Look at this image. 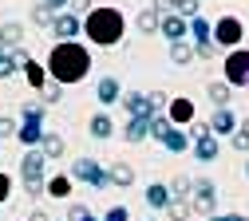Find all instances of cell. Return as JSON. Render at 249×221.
<instances>
[{
    "label": "cell",
    "mask_w": 249,
    "mask_h": 221,
    "mask_svg": "<svg viewBox=\"0 0 249 221\" xmlns=\"http://www.w3.org/2000/svg\"><path fill=\"white\" fill-rule=\"evenodd\" d=\"M0 142H4V138H0Z\"/></svg>",
    "instance_id": "54"
},
{
    "label": "cell",
    "mask_w": 249,
    "mask_h": 221,
    "mask_svg": "<svg viewBox=\"0 0 249 221\" xmlns=\"http://www.w3.org/2000/svg\"><path fill=\"white\" fill-rule=\"evenodd\" d=\"M48 79H52V75H48L44 63H36V59H28V63H24V83H28V87H36V91H40Z\"/></svg>",
    "instance_id": "21"
},
{
    "label": "cell",
    "mask_w": 249,
    "mask_h": 221,
    "mask_svg": "<svg viewBox=\"0 0 249 221\" xmlns=\"http://www.w3.org/2000/svg\"><path fill=\"white\" fill-rule=\"evenodd\" d=\"M79 32H83V16H75V12H59L52 24L55 40H79Z\"/></svg>",
    "instance_id": "8"
},
{
    "label": "cell",
    "mask_w": 249,
    "mask_h": 221,
    "mask_svg": "<svg viewBox=\"0 0 249 221\" xmlns=\"http://www.w3.org/2000/svg\"><path fill=\"white\" fill-rule=\"evenodd\" d=\"M91 8H95L91 0H71V8H68V12H75V16H87Z\"/></svg>",
    "instance_id": "44"
},
{
    "label": "cell",
    "mask_w": 249,
    "mask_h": 221,
    "mask_svg": "<svg viewBox=\"0 0 249 221\" xmlns=\"http://www.w3.org/2000/svg\"><path fill=\"white\" fill-rule=\"evenodd\" d=\"M166 119L174 126H190L194 122V103L186 99V95H178V99H170V107H166Z\"/></svg>",
    "instance_id": "11"
},
{
    "label": "cell",
    "mask_w": 249,
    "mask_h": 221,
    "mask_svg": "<svg viewBox=\"0 0 249 221\" xmlns=\"http://www.w3.org/2000/svg\"><path fill=\"white\" fill-rule=\"evenodd\" d=\"M146 221H154V217H146Z\"/></svg>",
    "instance_id": "53"
},
{
    "label": "cell",
    "mask_w": 249,
    "mask_h": 221,
    "mask_svg": "<svg viewBox=\"0 0 249 221\" xmlns=\"http://www.w3.org/2000/svg\"><path fill=\"white\" fill-rule=\"evenodd\" d=\"M103 221H131V213H127V205H111L103 213Z\"/></svg>",
    "instance_id": "39"
},
{
    "label": "cell",
    "mask_w": 249,
    "mask_h": 221,
    "mask_svg": "<svg viewBox=\"0 0 249 221\" xmlns=\"http://www.w3.org/2000/svg\"><path fill=\"white\" fill-rule=\"evenodd\" d=\"M210 131H213V135H226V138H230V135L237 131V115H233L230 107H217V111H213V119H210Z\"/></svg>",
    "instance_id": "13"
},
{
    "label": "cell",
    "mask_w": 249,
    "mask_h": 221,
    "mask_svg": "<svg viewBox=\"0 0 249 221\" xmlns=\"http://www.w3.org/2000/svg\"><path fill=\"white\" fill-rule=\"evenodd\" d=\"M87 131H91V138H111L115 135V122H111V115L107 111H99V115H91V122H87Z\"/></svg>",
    "instance_id": "17"
},
{
    "label": "cell",
    "mask_w": 249,
    "mask_h": 221,
    "mask_svg": "<svg viewBox=\"0 0 249 221\" xmlns=\"http://www.w3.org/2000/svg\"><path fill=\"white\" fill-rule=\"evenodd\" d=\"M48 75L55 79V83H64V87H71V83H83L87 79V71H91V51L79 44V40H55V48L48 51Z\"/></svg>",
    "instance_id": "1"
},
{
    "label": "cell",
    "mask_w": 249,
    "mask_h": 221,
    "mask_svg": "<svg viewBox=\"0 0 249 221\" xmlns=\"http://www.w3.org/2000/svg\"><path fill=\"white\" fill-rule=\"evenodd\" d=\"M16 131H20V122L12 115H0V138H16Z\"/></svg>",
    "instance_id": "37"
},
{
    "label": "cell",
    "mask_w": 249,
    "mask_h": 221,
    "mask_svg": "<svg viewBox=\"0 0 249 221\" xmlns=\"http://www.w3.org/2000/svg\"><path fill=\"white\" fill-rule=\"evenodd\" d=\"M111 186H119V189L135 186V170H131L127 162H115V166H111Z\"/></svg>",
    "instance_id": "28"
},
{
    "label": "cell",
    "mask_w": 249,
    "mask_h": 221,
    "mask_svg": "<svg viewBox=\"0 0 249 221\" xmlns=\"http://www.w3.org/2000/svg\"><path fill=\"white\" fill-rule=\"evenodd\" d=\"M217 150H222L217 135H206V138H198V142H194V158H198V162H213Z\"/></svg>",
    "instance_id": "19"
},
{
    "label": "cell",
    "mask_w": 249,
    "mask_h": 221,
    "mask_svg": "<svg viewBox=\"0 0 249 221\" xmlns=\"http://www.w3.org/2000/svg\"><path fill=\"white\" fill-rule=\"evenodd\" d=\"M213 51H217V44H198V48H194L198 59H213Z\"/></svg>",
    "instance_id": "45"
},
{
    "label": "cell",
    "mask_w": 249,
    "mask_h": 221,
    "mask_svg": "<svg viewBox=\"0 0 249 221\" xmlns=\"http://www.w3.org/2000/svg\"><path fill=\"white\" fill-rule=\"evenodd\" d=\"M190 189H194V178H186V174H178V178L170 182V194H174V198H190Z\"/></svg>",
    "instance_id": "34"
},
{
    "label": "cell",
    "mask_w": 249,
    "mask_h": 221,
    "mask_svg": "<svg viewBox=\"0 0 249 221\" xmlns=\"http://www.w3.org/2000/svg\"><path fill=\"white\" fill-rule=\"evenodd\" d=\"M146 103H150V111L159 115V111H166L170 107V95L166 91H146Z\"/></svg>",
    "instance_id": "35"
},
{
    "label": "cell",
    "mask_w": 249,
    "mask_h": 221,
    "mask_svg": "<svg viewBox=\"0 0 249 221\" xmlns=\"http://www.w3.org/2000/svg\"><path fill=\"white\" fill-rule=\"evenodd\" d=\"M170 126H174V122L166 119V111H159V115H150V138H159V142H162Z\"/></svg>",
    "instance_id": "31"
},
{
    "label": "cell",
    "mask_w": 249,
    "mask_h": 221,
    "mask_svg": "<svg viewBox=\"0 0 249 221\" xmlns=\"http://www.w3.org/2000/svg\"><path fill=\"white\" fill-rule=\"evenodd\" d=\"M135 28L142 32V36H154V32H159V28H162V16H159V12H154V8H142V12L135 16Z\"/></svg>",
    "instance_id": "22"
},
{
    "label": "cell",
    "mask_w": 249,
    "mask_h": 221,
    "mask_svg": "<svg viewBox=\"0 0 249 221\" xmlns=\"http://www.w3.org/2000/svg\"><path fill=\"white\" fill-rule=\"evenodd\" d=\"M206 95H210V103H217V107H230V99H233V87H230L226 79H213V83H206Z\"/></svg>",
    "instance_id": "20"
},
{
    "label": "cell",
    "mask_w": 249,
    "mask_h": 221,
    "mask_svg": "<svg viewBox=\"0 0 249 221\" xmlns=\"http://www.w3.org/2000/svg\"><path fill=\"white\" fill-rule=\"evenodd\" d=\"M230 146H233L237 154H249V138H245V135H237V131L230 135Z\"/></svg>",
    "instance_id": "42"
},
{
    "label": "cell",
    "mask_w": 249,
    "mask_h": 221,
    "mask_svg": "<svg viewBox=\"0 0 249 221\" xmlns=\"http://www.w3.org/2000/svg\"><path fill=\"white\" fill-rule=\"evenodd\" d=\"M68 221H99L87 205H68Z\"/></svg>",
    "instance_id": "38"
},
{
    "label": "cell",
    "mask_w": 249,
    "mask_h": 221,
    "mask_svg": "<svg viewBox=\"0 0 249 221\" xmlns=\"http://www.w3.org/2000/svg\"><path fill=\"white\" fill-rule=\"evenodd\" d=\"M83 36L95 48H115L123 36H127V16H123L115 4H99L83 16Z\"/></svg>",
    "instance_id": "2"
},
{
    "label": "cell",
    "mask_w": 249,
    "mask_h": 221,
    "mask_svg": "<svg viewBox=\"0 0 249 221\" xmlns=\"http://www.w3.org/2000/svg\"><path fill=\"white\" fill-rule=\"evenodd\" d=\"M162 36L170 40V44H178V40H186V36H190V20H186V16H178V12H170V16H162Z\"/></svg>",
    "instance_id": "10"
},
{
    "label": "cell",
    "mask_w": 249,
    "mask_h": 221,
    "mask_svg": "<svg viewBox=\"0 0 249 221\" xmlns=\"http://www.w3.org/2000/svg\"><path fill=\"white\" fill-rule=\"evenodd\" d=\"M71 178L95 186V189H107L111 186V170H103L95 158H75V162H71Z\"/></svg>",
    "instance_id": "4"
},
{
    "label": "cell",
    "mask_w": 249,
    "mask_h": 221,
    "mask_svg": "<svg viewBox=\"0 0 249 221\" xmlns=\"http://www.w3.org/2000/svg\"><path fill=\"white\" fill-rule=\"evenodd\" d=\"M24 44V24L20 20H4V24H0V48H20Z\"/></svg>",
    "instance_id": "15"
},
{
    "label": "cell",
    "mask_w": 249,
    "mask_h": 221,
    "mask_svg": "<svg viewBox=\"0 0 249 221\" xmlns=\"http://www.w3.org/2000/svg\"><path fill=\"white\" fill-rule=\"evenodd\" d=\"M162 146H166L170 154H186V150H190V135H186L182 126H170L166 138H162Z\"/></svg>",
    "instance_id": "18"
},
{
    "label": "cell",
    "mask_w": 249,
    "mask_h": 221,
    "mask_svg": "<svg viewBox=\"0 0 249 221\" xmlns=\"http://www.w3.org/2000/svg\"><path fill=\"white\" fill-rule=\"evenodd\" d=\"M44 135H48V131H44V119H20V131H16V138H20L28 150H36Z\"/></svg>",
    "instance_id": "9"
},
{
    "label": "cell",
    "mask_w": 249,
    "mask_h": 221,
    "mask_svg": "<svg viewBox=\"0 0 249 221\" xmlns=\"http://www.w3.org/2000/svg\"><path fill=\"white\" fill-rule=\"evenodd\" d=\"M44 166H48V154L36 146V150H24V158H20V174H24V189L32 198H40V194H48V178H44Z\"/></svg>",
    "instance_id": "3"
},
{
    "label": "cell",
    "mask_w": 249,
    "mask_h": 221,
    "mask_svg": "<svg viewBox=\"0 0 249 221\" xmlns=\"http://www.w3.org/2000/svg\"><path fill=\"white\" fill-rule=\"evenodd\" d=\"M170 63H178V68L194 63V44H190V40H178V44H170Z\"/></svg>",
    "instance_id": "25"
},
{
    "label": "cell",
    "mask_w": 249,
    "mask_h": 221,
    "mask_svg": "<svg viewBox=\"0 0 249 221\" xmlns=\"http://www.w3.org/2000/svg\"><path fill=\"white\" fill-rule=\"evenodd\" d=\"M44 4H48L52 12H68V8H71V0H44Z\"/></svg>",
    "instance_id": "46"
},
{
    "label": "cell",
    "mask_w": 249,
    "mask_h": 221,
    "mask_svg": "<svg viewBox=\"0 0 249 221\" xmlns=\"http://www.w3.org/2000/svg\"><path fill=\"white\" fill-rule=\"evenodd\" d=\"M206 135H213L210 122H190V142H198V138H206Z\"/></svg>",
    "instance_id": "40"
},
{
    "label": "cell",
    "mask_w": 249,
    "mask_h": 221,
    "mask_svg": "<svg viewBox=\"0 0 249 221\" xmlns=\"http://www.w3.org/2000/svg\"><path fill=\"white\" fill-rule=\"evenodd\" d=\"M245 178H249V162H245Z\"/></svg>",
    "instance_id": "52"
},
{
    "label": "cell",
    "mask_w": 249,
    "mask_h": 221,
    "mask_svg": "<svg viewBox=\"0 0 249 221\" xmlns=\"http://www.w3.org/2000/svg\"><path fill=\"white\" fill-rule=\"evenodd\" d=\"M198 8H202V0H174V12H178V16H186V20H194V16H198Z\"/></svg>",
    "instance_id": "36"
},
{
    "label": "cell",
    "mask_w": 249,
    "mask_h": 221,
    "mask_svg": "<svg viewBox=\"0 0 249 221\" xmlns=\"http://www.w3.org/2000/svg\"><path fill=\"white\" fill-rule=\"evenodd\" d=\"M59 95H64V83H55V79H48V83L40 87V103H59Z\"/></svg>",
    "instance_id": "33"
},
{
    "label": "cell",
    "mask_w": 249,
    "mask_h": 221,
    "mask_svg": "<svg viewBox=\"0 0 249 221\" xmlns=\"http://www.w3.org/2000/svg\"><path fill=\"white\" fill-rule=\"evenodd\" d=\"M150 8L159 12V16H170L174 12V0H150Z\"/></svg>",
    "instance_id": "43"
},
{
    "label": "cell",
    "mask_w": 249,
    "mask_h": 221,
    "mask_svg": "<svg viewBox=\"0 0 249 221\" xmlns=\"http://www.w3.org/2000/svg\"><path fill=\"white\" fill-rule=\"evenodd\" d=\"M8 198H12V178H8L4 170H0V205H4Z\"/></svg>",
    "instance_id": "41"
},
{
    "label": "cell",
    "mask_w": 249,
    "mask_h": 221,
    "mask_svg": "<svg viewBox=\"0 0 249 221\" xmlns=\"http://www.w3.org/2000/svg\"><path fill=\"white\" fill-rule=\"evenodd\" d=\"M123 138H127V142H142V138H150V119H131L127 131H123Z\"/></svg>",
    "instance_id": "26"
},
{
    "label": "cell",
    "mask_w": 249,
    "mask_h": 221,
    "mask_svg": "<svg viewBox=\"0 0 249 221\" xmlns=\"http://www.w3.org/2000/svg\"><path fill=\"white\" fill-rule=\"evenodd\" d=\"M119 103H123V111H127L131 119H150V115H154V111H150V103H146V95H142V91H127V95H123V99H119Z\"/></svg>",
    "instance_id": "12"
},
{
    "label": "cell",
    "mask_w": 249,
    "mask_h": 221,
    "mask_svg": "<svg viewBox=\"0 0 249 221\" xmlns=\"http://www.w3.org/2000/svg\"><path fill=\"white\" fill-rule=\"evenodd\" d=\"M190 205H194V213H202V217H213V209H217V189H213V182H210V178H194Z\"/></svg>",
    "instance_id": "5"
},
{
    "label": "cell",
    "mask_w": 249,
    "mask_h": 221,
    "mask_svg": "<svg viewBox=\"0 0 249 221\" xmlns=\"http://www.w3.org/2000/svg\"><path fill=\"white\" fill-rule=\"evenodd\" d=\"M12 55H16V63H20V68H24V63H28V59H32V55H28L24 48H12Z\"/></svg>",
    "instance_id": "47"
},
{
    "label": "cell",
    "mask_w": 249,
    "mask_h": 221,
    "mask_svg": "<svg viewBox=\"0 0 249 221\" xmlns=\"http://www.w3.org/2000/svg\"><path fill=\"white\" fill-rule=\"evenodd\" d=\"M95 95H99V103H103V107H111V103H119V99H123V87H119V79H115V75H107V79H99Z\"/></svg>",
    "instance_id": "16"
},
{
    "label": "cell",
    "mask_w": 249,
    "mask_h": 221,
    "mask_svg": "<svg viewBox=\"0 0 249 221\" xmlns=\"http://www.w3.org/2000/svg\"><path fill=\"white\" fill-rule=\"evenodd\" d=\"M190 36H194V48H198V44H213V24H210L206 16H194V20H190Z\"/></svg>",
    "instance_id": "23"
},
{
    "label": "cell",
    "mask_w": 249,
    "mask_h": 221,
    "mask_svg": "<svg viewBox=\"0 0 249 221\" xmlns=\"http://www.w3.org/2000/svg\"><path fill=\"white\" fill-rule=\"evenodd\" d=\"M55 16H59V12H52V8L44 4V0H40V4L32 8V24H36V28H48V32H52V24H55Z\"/></svg>",
    "instance_id": "30"
},
{
    "label": "cell",
    "mask_w": 249,
    "mask_h": 221,
    "mask_svg": "<svg viewBox=\"0 0 249 221\" xmlns=\"http://www.w3.org/2000/svg\"><path fill=\"white\" fill-rule=\"evenodd\" d=\"M20 71V63H16V55L8 51V48H0V79H12Z\"/></svg>",
    "instance_id": "32"
},
{
    "label": "cell",
    "mask_w": 249,
    "mask_h": 221,
    "mask_svg": "<svg viewBox=\"0 0 249 221\" xmlns=\"http://www.w3.org/2000/svg\"><path fill=\"white\" fill-rule=\"evenodd\" d=\"M237 135H245V138H249V119H241V122H237Z\"/></svg>",
    "instance_id": "48"
},
{
    "label": "cell",
    "mask_w": 249,
    "mask_h": 221,
    "mask_svg": "<svg viewBox=\"0 0 249 221\" xmlns=\"http://www.w3.org/2000/svg\"><path fill=\"white\" fill-rule=\"evenodd\" d=\"M71 174H52L48 178V198H71Z\"/></svg>",
    "instance_id": "24"
},
{
    "label": "cell",
    "mask_w": 249,
    "mask_h": 221,
    "mask_svg": "<svg viewBox=\"0 0 249 221\" xmlns=\"http://www.w3.org/2000/svg\"><path fill=\"white\" fill-rule=\"evenodd\" d=\"M28 221H52V217H48V213H44V209H36V213H32V217H28Z\"/></svg>",
    "instance_id": "49"
},
{
    "label": "cell",
    "mask_w": 249,
    "mask_h": 221,
    "mask_svg": "<svg viewBox=\"0 0 249 221\" xmlns=\"http://www.w3.org/2000/svg\"><path fill=\"white\" fill-rule=\"evenodd\" d=\"M206 221H230V217H217V213H213V217H206Z\"/></svg>",
    "instance_id": "51"
},
{
    "label": "cell",
    "mask_w": 249,
    "mask_h": 221,
    "mask_svg": "<svg viewBox=\"0 0 249 221\" xmlns=\"http://www.w3.org/2000/svg\"><path fill=\"white\" fill-rule=\"evenodd\" d=\"M170 202H174V194H170L166 182H150V186H146V205H150V209H166Z\"/></svg>",
    "instance_id": "14"
},
{
    "label": "cell",
    "mask_w": 249,
    "mask_h": 221,
    "mask_svg": "<svg viewBox=\"0 0 249 221\" xmlns=\"http://www.w3.org/2000/svg\"><path fill=\"white\" fill-rule=\"evenodd\" d=\"M241 36H245V24H241L237 16H222V20L213 24V44H217V48H237Z\"/></svg>",
    "instance_id": "7"
},
{
    "label": "cell",
    "mask_w": 249,
    "mask_h": 221,
    "mask_svg": "<svg viewBox=\"0 0 249 221\" xmlns=\"http://www.w3.org/2000/svg\"><path fill=\"white\" fill-rule=\"evenodd\" d=\"M166 213H170V221H190L194 205H190V198H174V202L166 205Z\"/></svg>",
    "instance_id": "29"
},
{
    "label": "cell",
    "mask_w": 249,
    "mask_h": 221,
    "mask_svg": "<svg viewBox=\"0 0 249 221\" xmlns=\"http://www.w3.org/2000/svg\"><path fill=\"white\" fill-rule=\"evenodd\" d=\"M226 217H230V221H249L245 213H226Z\"/></svg>",
    "instance_id": "50"
},
{
    "label": "cell",
    "mask_w": 249,
    "mask_h": 221,
    "mask_svg": "<svg viewBox=\"0 0 249 221\" xmlns=\"http://www.w3.org/2000/svg\"><path fill=\"white\" fill-rule=\"evenodd\" d=\"M226 83L230 87H249V48H233L226 55Z\"/></svg>",
    "instance_id": "6"
},
{
    "label": "cell",
    "mask_w": 249,
    "mask_h": 221,
    "mask_svg": "<svg viewBox=\"0 0 249 221\" xmlns=\"http://www.w3.org/2000/svg\"><path fill=\"white\" fill-rule=\"evenodd\" d=\"M40 150H44L48 158H64V150H68V146H64V135H55V131H48V135L40 138Z\"/></svg>",
    "instance_id": "27"
}]
</instances>
